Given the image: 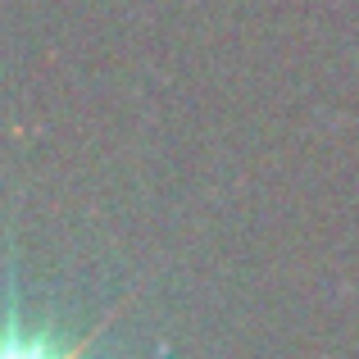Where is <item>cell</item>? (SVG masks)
I'll list each match as a JSON object with an SVG mask.
<instances>
[{
  "mask_svg": "<svg viewBox=\"0 0 359 359\" xmlns=\"http://www.w3.org/2000/svg\"><path fill=\"white\" fill-rule=\"evenodd\" d=\"M5 359H73V351H64V346H55L50 337L41 332H9V346H5Z\"/></svg>",
  "mask_w": 359,
  "mask_h": 359,
  "instance_id": "6da1fadb",
  "label": "cell"
}]
</instances>
